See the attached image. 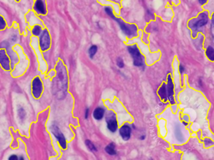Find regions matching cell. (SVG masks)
I'll return each instance as SVG.
<instances>
[{"label":"cell","mask_w":214,"mask_h":160,"mask_svg":"<svg viewBox=\"0 0 214 160\" xmlns=\"http://www.w3.org/2000/svg\"><path fill=\"white\" fill-rule=\"evenodd\" d=\"M0 64L5 70H9L10 69V58L4 50H0Z\"/></svg>","instance_id":"9"},{"label":"cell","mask_w":214,"mask_h":160,"mask_svg":"<svg viewBox=\"0 0 214 160\" xmlns=\"http://www.w3.org/2000/svg\"><path fill=\"white\" fill-rule=\"evenodd\" d=\"M18 116H19L20 119H21L22 121L25 118L26 112L23 108H19V109H18Z\"/></svg>","instance_id":"20"},{"label":"cell","mask_w":214,"mask_h":160,"mask_svg":"<svg viewBox=\"0 0 214 160\" xmlns=\"http://www.w3.org/2000/svg\"><path fill=\"white\" fill-rule=\"evenodd\" d=\"M43 91V85L39 77H36L33 79V83H32V93L34 98L39 99Z\"/></svg>","instance_id":"6"},{"label":"cell","mask_w":214,"mask_h":160,"mask_svg":"<svg viewBox=\"0 0 214 160\" xmlns=\"http://www.w3.org/2000/svg\"><path fill=\"white\" fill-rule=\"evenodd\" d=\"M112 19L115 20L119 24L122 31L124 33V34L129 38H133L137 35V27L134 24H126L125 22H123V21H122L119 18H117L115 16Z\"/></svg>","instance_id":"3"},{"label":"cell","mask_w":214,"mask_h":160,"mask_svg":"<svg viewBox=\"0 0 214 160\" xmlns=\"http://www.w3.org/2000/svg\"><path fill=\"white\" fill-rule=\"evenodd\" d=\"M167 89V98L169 99L170 104H175V99H174V85H173V81L171 76H168V85L166 87Z\"/></svg>","instance_id":"10"},{"label":"cell","mask_w":214,"mask_h":160,"mask_svg":"<svg viewBox=\"0 0 214 160\" xmlns=\"http://www.w3.org/2000/svg\"><path fill=\"white\" fill-rule=\"evenodd\" d=\"M34 10L41 15H45L46 14V9L43 0H37L34 4Z\"/></svg>","instance_id":"12"},{"label":"cell","mask_w":214,"mask_h":160,"mask_svg":"<svg viewBox=\"0 0 214 160\" xmlns=\"http://www.w3.org/2000/svg\"><path fill=\"white\" fill-rule=\"evenodd\" d=\"M106 123L107 128L111 131V132H116L117 129V117L116 115L113 112H110L106 116Z\"/></svg>","instance_id":"8"},{"label":"cell","mask_w":214,"mask_h":160,"mask_svg":"<svg viewBox=\"0 0 214 160\" xmlns=\"http://www.w3.org/2000/svg\"><path fill=\"white\" fill-rule=\"evenodd\" d=\"M179 69H180V72H181V74H183V72H184V70H185V69H184V67H183L182 64L179 66Z\"/></svg>","instance_id":"26"},{"label":"cell","mask_w":214,"mask_h":160,"mask_svg":"<svg viewBox=\"0 0 214 160\" xmlns=\"http://www.w3.org/2000/svg\"><path fill=\"white\" fill-rule=\"evenodd\" d=\"M106 152L110 155H115L116 154V151H115V145L114 143H111L106 147Z\"/></svg>","instance_id":"15"},{"label":"cell","mask_w":214,"mask_h":160,"mask_svg":"<svg viewBox=\"0 0 214 160\" xmlns=\"http://www.w3.org/2000/svg\"><path fill=\"white\" fill-rule=\"evenodd\" d=\"M32 32H33V33L35 36H38V35L40 34V33H41V28H40L39 26H35V27L33 28Z\"/></svg>","instance_id":"19"},{"label":"cell","mask_w":214,"mask_h":160,"mask_svg":"<svg viewBox=\"0 0 214 160\" xmlns=\"http://www.w3.org/2000/svg\"><path fill=\"white\" fill-rule=\"evenodd\" d=\"M51 45V37L49 32L45 29L41 33V36L39 39V46L41 51H46L50 48Z\"/></svg>","instance_id":"7"},{"label":"cell","mask_w":214,"mask_h":160,"mask_svg":"<svg viewBox=\"0 0 214 160\" xmlns=\"http://www.w3.org/2000/svg\"><path fill=\"white\" fill-rule=\"evenodd\" d=\"M51 131V133L53 134V135L56 137L58 142H59V145L60 147L63 148V149H65L66 147H67V144H66V140H65V137L63 136V135L61 133L60 129L59 128L57 127L56 124H52L51 126L50 127Z\"/></svg>","instance_id":"5"},{"label":"cell","mask_w":214,"mask_h":160,"mask_svg":"<svg viewBox=\"0 0 214 160\" xmlns=\"http://www.w3.org/2000/svg\"><path fill=\"white\" fill-rule=\"evenodd\" d=\"M5 27H6L5 21H4V19L2 16H0V30H3V29H4V28H5Z\"/></svg>","instance_id":"21"},{"label":"cell","mask_w":214,"mask_h":160,"mask_svg":"<svg viewBox=\"0 0 214 160\" xmlns=\"http://www.w3.org/2000/svg\"><path fill=\"white\" fill-rule=\"evenodd\" d=\"M213 24H214V16L213 15V19H212V25H211V27H212V35H213Z\"/></svg>","instance_id":"24"},{"label":"cell","mask_w":214,"mask_h":160,"mask_svg":"<svg viewBox=\"0 0 214 160\" xmlns=\"http://www.w3.org/2000/svg\"><path fill=\"white\" fill-rule=\"evenodd\" d=\"M85 144H86V146H87V147L89 149V151H91V152H93V153H95V152H97V147L94 146V144L91 141H89V140H87V141H85Z\"/></svg>","instance_id":"16"},{"label":"cell","mask_w":214,"mask_h":160,"mask_svg":"<svg viewBox=\"0 0 214 160\" xmlns=\"http://www.w3.org/2000/svg\"><path fill=\"white\" fill-rule=\"evenodd\" d=\"M206 53H207V56L208 57V58L211 60V61H214V50H213V47H212V46H209L207 49V51H206Z\"/></svg>","instance_id":"17"},{"label":"cell","mask_w":214,"mask_h":160,"mask_svg":"<svg viewBox=\"0 0 214 160\" xmlns=\"http://www.w3.org/2000/svg\"><path fill=\"white\" fill-rule=\"evenodd\" d=\"M117 64L119 68H123L124 67V64H123V60L121 58H117Z\"/></svg>","instance_id":"22"},{"label":"cell","mask_w":214,"mask_h":160,"mask_svg":"<svg viewBox=\"0 0 214 160\" xmlns=\"http://www.w3.org/2000/svg\"><path fill=\"white\" fill-rule=\"evenodd\" d=\"M158 93V95L160 96L161 99H162L164 102H166V100L168 99V98H167V89H166V85H165V84H163V85L161 86V87L159 88Z\"/></svg>","instance_id":"13"},{"label":"cell","mask_w":214,"mask_h":160,"mask_svg":"<svg viewBox=\"0 0 214 160\" xmlns=\"http://www.w3.org/2000/svg\"><path fill=\"white\" fill-rule=\"evenodd\" d=\"M97 51H98V46L97 45H92L90 48H89V56H90V58H93L94 57V55L97 53Z\"/></svg>","instance_id":"18"},{"label":"cell","mask_w":214,"mask_h":160,"mask_svg":"<svg viewBox=\"0 0 214 160\" xmlns=\"http://www.w3.org/2000/svg\"><path fill=\"white\" fill-rule=\"evenodd\" d=\"M10 46V44L8 41H3L1 44H0V48H8Z\"/></svg>","instance_id":"23"},{"label":"cell","mask_w":214,"mask_h":160,"mask_svg":"<svg viewBox=\"0 0 214 160\" xmlns=\"http://www.w3.org/2000/svg\"><path fill=\"white\" fill-rule=\"evenodd\" d=\"M88 114H89V109L86 110V114H85V118L88 119Z\"/></svg>","instance_id":"27"},{"label":"cell","mask_w":214,"mask_h":160,"mask_svg":"<svg viewBox=\"0 0 214 160\" xmlns=\"http://www.w3.org/2000/svg\"><path fill=\"white\" fill-rule=\"evenodd\" d=\"M57 76L53 78L51 88L52 94L57 99H63L67 95L68 90V73L62 61H59L56 67Z\"/></svg>","instance_id":"1"},{"label":"cell","mask_w":214,"mask_h":160,"mask_svg":"<svg viewBox=\"0 0 214 160\" xmlns=\"http://www.w3.org/2000/svg\"><path fill=\"white\" fill-rule=\"evenodd\" d=\"M16 1H19V0H16Z\"/></svg>","instance_id":"30"},{"label":"cell","mask_w":214,"mask_h":160,"mask_svg":"<svg viewBox=\"0 0 214 160\" xmlns=\"http://www.w3.org/2000/svg\"><path fill=\"white\" fill-rule=\"evenodd\" d=\"M128 51L134 60V65L137 67H142L144 65V58L139 51L137 45H134L128 47Z\"/></svg>","instance_id":"4"},{"label":"cell","mask_w":214,"mask_h":160,"mask_svg":"<svg viewBox=\"0 0 214 160\" xmlns=\"http://www.w3.org/2000/svg\"><path fill=\"white\" fill-rule=\"evenodd\" d=\"M119 133L121 137L123 138V140L129 141V140L130 139V136H131V128H130V127H129V125L125 124V125H123V126L121 127L119 130Z\"/></svg>","instance_id":"11"},{"label":"cell","mask_w":214,"mask_h":160,"mask_svg":"<svg viewBox=\"0 0 214 160\" xmlns=\"http://www.w3.org/2000/svg\"><path fill=\"white\" fill-rule=\"evenodd\" d=\"M208 21H209V18H208V15L207 12L201 13L199 15V16L197 18L189 21V28L194 32V36H195V33L196 32H198V30L200 28H201L202 27L207 24Z\"/></svg>","instance_id":"2"},{"label":"cell","mask_w":214,"mask_h":160,"mask_svg":"<svg viewBox=\"0 0 214 160\" xmlns=\"http://www.w3.org/2000/svg\"><path fill=\"white\" fill-rule=\"evenodd\" d=\"M143 139H145V135H144V136H141V138H140V140H143Z\"/></svg>","instance_id":"29"},{"label":"cell","mask_w":214,"mask_h":160,"mask_svg":"<svg viewBox=\"0 0 214 160\" xmlns=\"http://www.w3.org/2000/svg\"><path fill=\"white\" fill-rule=\"evenodd\" d=\"M207 0H199V3H200L201 4H204L207 3Z\"/></svg>","instance_id":"28"},{"label":"cell","mask_w":214,"mask_h":160,"mask_svg":"<svg viewBox=\"0 0 214 160\" xmlns=\"http://www.w3.org/2000/svg\"><path fill=\"white\" fill-rule=\"evenodd\" d=\"M9 159L10 160H13V159H18V158H17V156H16V155H12V156H10V158H9Z\"/></svg>","instance_id":"25"},{"label":"cell","mask_w":214,"mask_h":160,"mask_svg":"<svg viewBox=\"0 0 214 160\" xmlns=\"http://www.w3.org/2000/svg\"><path fill=\"white\" fill-rule=\"evenodd\" d=\"M104 115H105V109L104 108L98 107L94 111V117L96 120H101L103 118Z\"/></svg>","instance_id":"14"}]
</instances>
